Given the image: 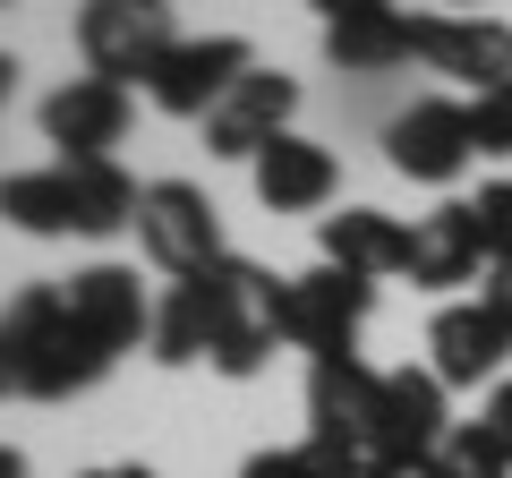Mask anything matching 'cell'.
<instances>
[{
    "label": "cell",
    "instance_id": "6da1fadb",
    "mask_svg": "<svg viewBox=\"0 0 512 478\" xmlns=\"http://www.w3.org/2000/svg\"><path fill=\"white\" fill-rule=\"evenodd\" d=\"M205 282V308H214V359L205 368L231 376V385H248V376L274 368V342H282V291H291V274H265V265L248 257H222Z\"/></svg>",
    "mask_w": 512,
    "mask_h": 478
},
{
    "label": "cell",
    "instance_id": "7a4b0ae2",
    "mask_svg": "<svg viewBox=\"0 0 512 478\" xmlns=\"http://www.w3.org/2000/svg\"><path fill=\"white\" fill-rule=\"evenodd\" d=\"M77 52H86V77H111V86H146L180 35H171V9L163 0H86L77 9Z\"/></svg>",
    "mask_w": 512,
    "mask_h": 478
},
{
    "label": "cell",
    "instance_id": "3957f363",
    "mask_svg": "<svg viewBox=\"0 0 512 478\" xmlns=\"http://www.w3.org/2000/svg\"><path fill=\"white\" fill-rule=\"evenodd\" d=\"M137 248H146L171 282H197V274H214V265L231 257V248H222L214 197L188 188V180H154L146 188V205H137Z\"/></svg>",
    "mask_w": 512,
    "mask_h": 478
},
{
    "label": "cell",
    "instance_id": "277c9868",
    "mask_svg": "<svg viewBox=\"0 0 512 478\" xmlns=\"http://www.w3.org/2000/svg\"><path fill=\"white\" fill-rule=\"evenodd\" d=\"M367 308H376V282L367 274H342V265L291 274V291H282V342L308 350V359H333V350L359 342Z\"/></svg>",
    "mask_w": 512,
    "mask_h": 478
},
{
    "label": "cell",
    "instance_id": "5b68a950",
    "mask_svg": "<svg viewBox=\"0 0 512 478\" xmlns=\"http://www.w3.org/2000/svg\"><path fill=\"white\" fill-rule=\"evenodd\" d=\"M308 427L316 444H342V453H376V427H384V368H367L359 350H333L308 368Z\"/></svg>",
    "mask_w": 512,
    "mask_h": 478
},
{
    "label": "cell",
    "instance_id": "8992f818",
    "mask_svg": "<svg viewBox=\"0 0 512 478\" xmlns=\"http://www.w3.org/2000/svg\"><path fill=\"white\" fill-rule=\"evenodd\" d=\"M478 137H470V103H444V94H419V103L384 129V163L419 188H453L470 171Z\"/></svg>",
    "mask_w": 512,
    "mask_h": 478
},
{
    "label": "cell",
    "instance_id": "52a82bcc",
    "mask_svg": "<svg viewBox=\"0 0 512 478\" xmlns=\"http://www.w3.org/2000/svg\"><path fill=\"white\" fill-rule=\"evenodd\" d=\"M248 69H256V60H248L239 35H188L180 52L146 77V94H154V111H171V120H214L222 94H231Z\"/></svg>",
    "mask_w": 512,
    "mask_h": 478
},
{
    "label": "cell",
    "instance_id": "ba28073f",
    "mask_svg": "<svg viewBox=\"0 0 512 478\" xmlns=\"http://www.w3.org/2000/svg\"><path fill=\"white\" fill-rule=\"evenodd\" d=\"M291 111H299V77H282V69H248L231 94H222V111L205 120V146L231 154V163H256L274 137H291Z\"/></svg>",
    "mask_w": 512,
    "mask_h": 478
},
{
    "label": "cell",
    "instance_id": "9c48e42d",
    "mask_svg": "<svg viewBox=\"0 0 512 478\" xmlns=\"http://www.w3.org/2000/svg\"><path fill=\"white\" fill-rule=\"evenodd\" d=\"M60 299H69V325H86L111 359H120V350H137V342H154V299L137 291V274H128V265H86V274L60 282Z\"/></svg>",
    "mask_w": 512,
    "mask_h": 478
},
{
    "label": "cell",
    "instance_id": "30bf717a",
    "mask_svg": "<svg viewBox=\"0 0 512 478\" xmlns=\"http://www.w3.org/2000/svg\"><path fill=\"white\" fill-rule=\"evenodd\" d=\"M410 60H427V69H444V77H470L478 94L487 86H504L512 77V26H495V18H410Z\"/></svg>",
    "mask_w": 512,
    "mask_h": 478
},
{
    "label": "cell",
    "instance_id": "8fae6325",
    "mask_svg": "<svg viewBox=\"0 0 512 478\" xmlns=\"http://www.w3.org/2000/svg\"><path fill=\"white\" fill-rule=\"evenodd\" d=\"M444 436H453V419H444V376L436 368H393L384 376V427H376L367 470L376 461H427Z\"/></svg>",
    "mask_w": 512,
    "mask_h": 478
},
{
    "label": "cell",
    "instance_id": "7c38bea8",
    "mask_svg": "<svg viewBox=\"0 0 512 478\" xmlns=\"http://www.w3.org/2000/svg\"><path fill=\"white\" fill-rule=\"evenodd\" d=\"M128 86H111V77H69V86L43 103V137L60 146V163H77V154H111L128 137Z\"/></svg>",
    "mask_w": 512,
    "mask_h": 478
},
{
    "label": "cell",
    "instance_id": "4fadbf2b",
    "mask_svg": "<svg viewBox=\"0 0 512 478\" xmlns=\"http://www.w3.org/2000/svg\"><path fill=\"white\" fill-rule=\"evenodd\" d=\"M427 350H436L444 385H487V376H504V359H512V325L487 308V299H470V308H444L436 325H427Z\"/></svg>",
    "mask_w": 512,
    "mask_h": 478
},
{
    "label": "cell",
    "instance_id": "5bb4252c",
    "mask_svg": "<svg viewBox=\"0 0 512 478\" xmlns=\"http://www.w3.org/2000/svg\"><path fill=\"white\" fill-rule=\"evenodd\" d=\"M256 180V205L265 214H316V205L342 188V163H333L325 146H308V137H274V146L248 163Z\"/></svg>",
    "mask_w": 512,
    "mask_h": 478
},
{
    "label": "cell",
    "instance_id": "9a60e30c",
    "mask_svg": "<svg viewBox=\"0 0 512 478\" xmlns=\"http://www.w3.org/2000/svg\"><path fill=\"white\" fill-rule=\"evenodd\" d=\"M325 265H342V274H410V231L393 214H376V205H342V214H325Z\"/></svg>",
    "mask_w": 512,
    "mask_h": 478
},
{
    "label": "cell",
    "instance_id": "2e32d148",
    "mask_svg": "<svg viewBox=\"0 0 512 478\" xmlns=\"http://www.w3.org/2000/svg\"><path fill=\"white\" fill-rule=\"evenodd\" d=\"M478 222L470 205H436L427 222H410V282L419 291H453V282H478Z\"/></svg>",
    "mask_w": 512,
    "mask_h": 478
},
{
    "label": "cell",
    "instance_id": "e0dca14e",
    "mask_svg": "<svg viewBox=\"0 0 512 478\" xmlns=\"http://www.w3.org/2000/svg\"><path fill=\"white\" fill-rule=\"evenodd\" d=\"M52 325H60V291L52 282H35V291H18L9 308H0V402L35 385V359H43V342H52Z\"/></svg>",
    "mask_w": 512,
    "mask_h": 478
},
{
    "label": "cell",
    "instance_id": "ac0fdd59",
    "mask_svg": "<svg viewBox=\"0 0 512 478\" xmlns=\"http://www.w3.org/2000/svg\"><path fill=\"white\" fill-rule=\"evenodd\" d=\"M0 222L9 231H35V239H69L77 231V188H69V171H9L0 180Z\"/></svg>",
    "mask_w": 512,
    "mask_h": 478
},
{
    "label": "cell",
    "instance_id": "d6986e66",
    "mask_svg": "<svg viewBox=\"0 0 512 478\" xmlns=\"http://www.w3.org/2000/svg\"><path fill=\"white\" fill-rule=\"evenodd\" d=\"M154 359H163V368H197V359H214V308H205V282H171V299L154 308Z\"/></svg>",
    "mask_w": 512,
    "mask_h": 478
},
{
    "label": "cell",
    "instance_id": "ffe728a7",
    "mask_svg": "<svg viewBox=\"0 0 512 478\" xmlns=\"http://www.w3.org/2000/svg\"><path fill=\"white\" fill-rule=\"evenodd\" d=\"M325 60L350 77H376V69H402L410 60V18H359V26H325Z\"/></svg>",
    "mask_w": 512,
    "mask_h": 478
},
{
    "label": "cell",
    "instance_id": "44dd1931",
    "mask_svg": "<svg viewBox=\"0 0 512 478\" xmlns=\"http://www.w3.org/2000/svg\"><path fill=\"white\" fill-rule=\"evenodd\" d=\"M239 478H367L359 453H342V444H282V453H256Z\"/></svg>",
    "mask_w": 512,
    "mask_h": 478
},
{
    "label": "cell",
    "instance_id": "7402d4cb",
    "mask_svg": "<svg viewBox=\"0 0 512 478\" xmlns=\"http://www.w3.org/2000/svg\"><path fill=\"white\" fill-rule=\"evenodd\" d=\"M436 478H512V453L487 436V419H470L436 444Z\"/></svg>",
    "mask_w": 512,
    "mask_h": 478
},
{
    "label": "cell",
    "instance_id": "603a6c76",
    "mask_svg": "<svg viewBox=\"0 0 512 478\" xmlns=\"http://www.w3.org/2000/svg\"><path fill=\"white\" fill-rule=\"evenodd\" d=\"M470 222H478V248H487V265L512 257V180H487L470 197Z\"/></svg>",
    "mask_w": 512,
    "mask_h": 478
},
{
    "label": "cell",
    "instance_id": "cb8c5ba5",
    "mask_svg": "<svg viewBox=\"0 0 512 478\" xmlns=\"http://www.w3.org/2000/svg\"><path fill=\"white\" fill-rule=\"evenodd\" d=\"M470 137H478V154H512V77L470 94Z\"/></svg>",
    "mask_w": 512,
    "mask_h": 478
},
{
    "label": "cell",
    "instance_id": "d4e9b609",
    "mask_svg": "<svg viewBox=\"0 0 512 478\" xmlns=\"http://www.w3.org/2000/svg\"><path fill=\"white\" fill-rule=\"evenodd\" d=\"M325 9V26H359V18H393V0H308Z\"/></svg>",
    "mask_w": 512,
    "mask_h": 478
},
{
    "label": "cell",
    "instance_id": "484cf974",
    "mask_svg": "<svg viewBox=\"0 0 512 478\" xmlns=\"http://www.w3.org/2000/svg\"><path fill=\"white\" fill-rule=\"evenodd\" d=\"M487 436L512 453V385H495V393H487Z\"/></svg>",
    "mask_w": 512,
    "mask_h": 478
},
{
    "label": "cell",
    "instance_id": "4316f807",
    "mask_svg": "<svg viewBox=\"0 0 512 478\" xmlns=\"http://www.w3.org/2000/svg\"><path fill=\"white\" fill-rule=\"evenodd\" d=\"M478 299H487V308L512 325V257H504V265H487V291H478Z\"/></svg>",
    "mask_w": 512,
    "mask_h": 478
},
{
    "label": "cell",
    "instance_id": "83f0119b",
    "mask_svg": "<svg viewBox=\"0 0 512 478\" xmlns=\"http://www.w3.org/2000/svg\"><path fill=\"white\" fill-rule=\"evenodd\" d=\"M86 478H154L146 461H111V470H86Z\"/></svg>",
    "mask_w": 512,
    "mask_h": 478
},
{
    "label": "cell",
    "instance_id": "f1b7e54d",
    "mask_svg": "<svg viewBox=\"0 0 512 478\" xmlns=\"http://www.w3.org/2000/svg\"><path fill=\"white\" fill-rule=\"evenodd\" d=\"M0 478H26V453H18V444H0Z\"/></svg>",
    "mask_w": 512,
    "mask_h": 478
},
{
    "label": "cell",
    "instance_id": "f546056e",
    "mask_svg": "<svg viewBox=\"0 0 512 478\" xmlns=\"http://www.w3.org/2000/svg\"><path fill=\"white\" fill-rule=\"evenodd\" d=\"M9 86H18V60H9V52H0V103H9Z\"/></svg>",
    "mask_w": 512,
    "mask_h": 478
},
{
    "label": "cell",
    "instance_id": "4dcf8cb0",
    "mask_svg": "<svg viewBox=\"0 0 512 478\" xmlns=\"http://www.w3.org/2000/svg\"><path fill=\"white\" fill-rule=\"evenodd\" d=\"M470 9H478V0H444V18H470Z\"/></svg>",
    "mask_w": 512,
    "mask_h": 478
},
{
    "label": "cell",
    "instance_id": "1f68e13d",
    "mask_svg": "<svg viewBox=\"0 0 512 478\" xmlns=\"http://www.w3.org/2000/svg\"><path fill=\"white\" fill-rule=\"evenodd\" d=\"M0 9H9V0H0Z\"/></svg>",
    "mask_w": 512,
    "mask_h": 478
}]
</instances>
